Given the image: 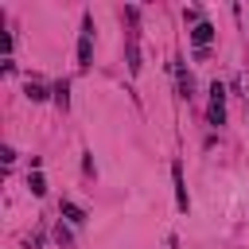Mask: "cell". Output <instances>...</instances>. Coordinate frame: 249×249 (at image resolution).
<instances>
[{
    "mask_svg": "<svg viewBox=\"0 0 249 249\" xmlns=\"http://www.w3.org/2000/svg\"><path fill=\"white\" fill-rule=\"evenodd\" d=\"M175 78H179V93H183V97H191V89H195V82H191V74H187V70H183L179 62H175Z\"/></svg>",
    "mask_w": 249,
    "mask_h": 249,
    "instance_id": "52a82bcc",
    "label": "cell"
},
{
    "mask_svg": "<svg viewBox=\"0 0 249 249\" xmlns=\"http://www.w3.org/2000/svg\"><path fill=\"white\" fill-rule=\"evenodd\" d=\"M171 179H175V202H179V210H191V198H187V183H183V167L179 163H171Z\"/></svg>",
    "mask_w": 249,
    "mask_h": 249,
    "instance_id": "277c9868",
    "label": "cell"
},
{
    "mask_svg": "<svg viewBox=\"0 0 249 249\" xmlns=\"http://www.w3.org/2000/svg\"><path fill=\"white\" fill-rule=\"evenodd\" d=\"M58 214H62L66 222H74V226H82V222H86V210H82L78 202H70V198H62V202H58Z\"/></svg>",
    "mask_w": 249,
    "mask_h": 249,
    "instance_id": "8992f818",
    "label": "cell"
},
{
    "mask_svg": "<svg viewBox=\"0 0 249 249\" xmlns=\"http://www.w3.org/2000/svg\"><path fill=\"white\" fill-rule=\"evenodd\" d=\"M54 237H58V245H70V230H66V226H58V230H54Z\"/></svg>",
    "mask_w": 249,
    "mask_h": 249,
    "instance_id": "8fae6325",
    "label": "cell"
},
{
    "mask_svg": "<svg viewBox=\"0 0 249 249\" xmlns=\"http://www.w3.org/2000/svg\"><path fill=\"white\" fill-rule=\"evenodd\" d=\"M27 187H31V195H47V179H43V171H31V175H27Z\"/></svg>",
    "mask_w": 249,
    "mask_h": 249,
    "instance_id": "ba28073f",
    "label": "cell"
},
{
    "mask_svg": "<svg viewBox=\"0 0 249 249\" xmlns=\"http://www.w3.org/2000/svg\"><path fill=\"white\" fill-rule=\"evenodd\" d=\"M27 97L31 101H47V86L43 82H27Z\"/></svg>",
    "mask_w": 249,
    "mask_h": 249,
    "instance_id": "9c48e42d",
    "label": "cell"
},
{
    "mask_svg": "<svg viewBox=\"0 0 249 249\" xmlns=\"http://www.w3.org/2000/svg\"><path fill=\"white\" fill-rule=\"evenodd\" d=\"M206 117H210V124H214V128H222V124H226V86H222V82H214V86H210V109H206Z\"/></svg>",
    "mask_w": 249,
    "mask_h": 249,
    "instance_id": "6da1fadb",
    "label": "cell"
},
{
    "mask_svg": "<svg viewBox=\"0 0 249 249\" xmlns=\"http://www.w3.org/2000/svg\"><path fill=\"white\" fill-rule=\"evenodd\" d=\"M210 39H214V27H210V23H195V27H191V43H195V51H206Z\"/></svg>",
    "mask_w": 249,
    "mask_h": 249,
    "instance_id": "5b68a950",
    "label": "cell"
},
{
    "mask_svg": "<svg viewBox=\"0 0 249 249\" xmlns=\"http://www.w3.org/2000/svg\"><path fill=\"white\" fill-rule=\"evenodd\" d=\"M54 101H58V109H66V105H70V86H66V82H58V86H54Z\"/></svg>",
    "mask_w": 249,
    "mask_h": 249,
    "instance_id": "30bf717a",
    "label": "cell"
},
{
    "mask_svg": "<svg viewBox=\"0 0 249 249\" xmlns=\"http://www.w3.org/2000/svg\"><path fill=\"white\" fill-rule=\"evenodd\" d=\"M89 62H93V19L86 16L82 19V35H78V66L86 70Z\"/></svg>",
    "mask_w": 249,
    "mask_h": 249,
    "instance_id": "7a4b0ae2",
    "label": "cell"
},
{
    "mask_svg": "<svg viewBox=\"0 0 249 249\" xmlns=\"http://www.w3.org/2000/svg\"><path fill=\"white\" fill-rule=\"evenodd\" d=\"M124 58H128V74H140V35H136V27H128V35H124Z\"/></svg>",
    "mask_w": 249,
    "mask_h": 249,
    "instance_id": "3957f363",
    "label": "cell"
}]
</instances>
